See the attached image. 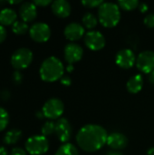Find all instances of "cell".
<instances>
[{
	"label": "cell",
	"instance_id": "obj_1",
	"mask_svg": "<svg viewBox=\"0 0 154 155\" xmlns=\"http://www.w3.org/2000/svg\"><path fill=\"white\" fill-rule=\"evenodd\" d=\"M106 130L98 124H87L82 127L76 134L79 147L88 153L99 151L107 142Z\"/></svg>",
	"mask_w": 154,
	"mask_h": 155
},
{
	"label": "cell",
	"instance_id": "obj_2",
	"mask_svg": "<svg viewBox=\"0 0 154 155\" xmlns=\"http://www.w3.org/2000/svg\"><path fill=\"white\" fill-rule=\"evenodd\" d=\"M64 67L63 63L55 56H50L43 61L40 66V77L43 81L53 83L64 76Z\"/></svg>",
	"mask_w": 154,
	"mask_h": 155
},
{
	"label": "cell",
	"instance_id": "obj_3",
	"mask_svg": "<svg viewBox=\"0 0 154 155\" xmlns=\"http://www.w3.org/2000/svg\"><path fill=\"white\" fill-rule=\"evenodd\" d=\"M121 19L120 7L117 4L104 2L98 9V20L104 27L112 28L118 25Z\"/></svg>",
	"mask_w": 154,
	"mask_h": 155
},
{
	"label": "cell",
	"instance_id": "obj_4",
	"mask_svg": "<svg viewBox=\"0 0 154 155\" xmlns=\"http://www.w3.org/2000/svg\"><path fill=\"white\" fill-rule=\"evenodd\" d=\"M25 150L31 155H43L49 150V142L43 135H34L25 142Z\"/></svg>",
	"mask_w": 154,
	"mask_h": 155
},
{
	"label": "cell",
	"instance_id": "obj_5",
	"mask_svg": "<svg viewBox=\"0 0 154 155\" xmlns=\"http://www.w3.org/2000/svg\"><path fill=\"white\" fill-rule=\"evenodd\" d=\"M32 61L33 53L30 49L25 47L16 49L11 56V64L16 71L28 67Z\"/></svg>",
	"mask_w": 154,
	"mask_h": 155
},
{
	"label": "cell",
	"instance_id": "obj_6",
	"mask_svg": "<svg viewBox=\"0 0 154 155\" xmlns=\"http://www.w3.org/2000/svg\"><path fill=\"white\" fill-rule=\"evenodd\" d=\"M64 110V105L60 99L57 98H51L45 102L42 108V112L44 117L50 120L60 119Z\"/></svg>",
	"mask_w": 154,
	"mask_h": 155
},
{
	"label": "cell",
	"instance_id": "obj_7",
	"mask_svg": "<svg viewBox=\"0 0 154 155\" xmlns=\"http://www.w3.org/2000/svg\"><path fill=\"white\" fill-rule=\"evenodd\" d=\"M31 38L37 43H44L49 40L51 36V29L49 25L43 22H37L29 28Z\"/></svg>",
	"mask_w": 154,
	"mask_h": 155
},
{
	"label": "cell",
	"instance_id": "obj_8",
	"mask_svg": "<svg viewBox=\"0 0 154 155\" xmlns=\"http://www.w3.org/2000/svg\"><path fill=\"white\" fill-rule=\"evenodd\" d=\"M137 68L144 74H151L154 70V52L147 50L142 52L136 57Z\"/></svg>",
	"mask_w": 154,
	"mask_h": 155
},
{
	"label": "cell",
	"instance_id": "obj_9",
	"mask_svg": "<svg viewBox=\"0 0 154 155\" xmlns=\"http://www.w3.org/2000/svg\"><path fill=\"white\" fill-rule=\"evenodd\" d=\"M55 134L63 143H68L73 135V128L66 118H60L55 123Z\"/></svg>",
	"mask_w": 154,
	"mask_h": 155
},
{
	"label": "cell",
	"instance_id": "obj_10",
	"mask_svg": "<svg viewBox=\"0 0 154 155\" xmlns=\"http://www.w3.org/2000/svg\"><path fill=\"white\" fill-rule=\"evenodd\" d=\"M84 43L89 49L93 51H99L104 47L105 38L101 32L92 30L84 35Z\"/></svg>",
	"mask_w": 154,
	"mask_h": 155
},
{
	"label": "cell",
	"instance_id": "obj_11",
	"mask_svg": "<svg viewBox=\"0 0 154 155\" xmlns=\"http://www.w3.org/2000/svg\"><path fill=\"white\" fill-rule=\"evenodd\" d=\"M116 64L123 69H130L136 64V57L131 49L120 50L115 57Z\"/></svg>",
	"mask_w": 154,
	"mask_h": 155
},
{
	"label": "cell",
	"instance_id": "obj_12",
	"mask_svg": "<svg viewBox=\"0 0 154 155\" xmlns=\"http://www.w3.org/2000/svg\"><path fill=\"white\" fill-rule=\"evenodd\" d=\"M84 50L81 45L75 43H70L64 47V59L69 64L80 61L83 57Z\"/></svg>",
	"mask_w": 154,
	"mask_h": 155
},
{
	"label": "cell",
	"instance_id": "obj_13",
	"mask_svg": "<svg viewBox=\"0 0 154 155\" xmlns=\"http://www.w3.org/2000/svg\"><path fill=\"white\" fill-rule=\"evenodd\" d=\"M64 34L69 41H77L84 35V28L79 23H70L65 26Z\"/></svg>",
	"mask_w": 154,
	"mask_h": 155
},
{
	"label": "cell",
	"instance_id": "obj_14",
	"mask_svg": "<svg viewBox=\"0 0 154 155\" xmlns=\"http://www.w3.org/2000/svg\"><path fill=\"white\" fill-rule=\"evenodd\" d=\"M107 145L114 151L123 150L128 145L127 137L121 133H112L107 137Z\"/></svg>",
	"mask_w": 154,
	"mask_h": 155
},
{
	"label": "cell",
	"instance_id": "obj_15",
	"mask_svg": "<svg viewBox=\"0 0 154 155\" xmlns=\"http://www.w3.org/2000/svg\"><path fill=\"white\" fill-rule=\"evenodd\" d=\"M19 15L25 23L34 21L37 16L36 5L33 2H24L19 7Z\"/></svg>",
	"mask_w": 154,
	"mask_h": 155
},
{
	"label": "cell",
	"instance_id": "obj_16",
	"mask_svg": "<svg viewBox=\"0 0 154 155\" xmlns=\"http://www.w3.org/2000/svg\"><path fill=\"white\" fill-rule=\"evenodd\" d=\"M52 11L56 16L60 18H65L70 15L72 8L68 1L55 0L52 3Z\"/></svg>",
	"mask_w": 154,
	"mask_h": 155
},
{
	"label": "cell",
	"instance_id": "obj_17",
	"mask_svg": "<svg viewBox=\"0 0 154 155\" xmlns=\"http://www.w3.org/2000/svg\"><path fill=\"white\" fill-rule=\"evenodd\" d=\"M17 15L15 11L12 8H3L0 11V25H13V24L16 21Z\"/></svg>",
	"mask_w": 154,
	"mask_h": 155
},
{
	"label": "cell",
	"instance_id": "obj_18",
	"mask_svg": "<svg viewBox=\"0 0 154 155\" xmlns=\"http://www.w3.org/2000/svg\"><path fill=\"white\" fill-rule=\"evenodd\" d=\"M143 86V78L141 74H135L132 76L126 84L127 90L131 94H137L139 93Z\"/></svg>",
	"mask_w": 154,
	"mask_h": 155
},
{
	"label": "cell",
	"instance_id": "obj_19",
	"mask_svg": "<svg viewBox=\"0 0 154 155\" xmlns=\"http://www.w3.org/2000/svg\"><path fill=\"white\" fill-rule=\"evenodd\" d=\"M22 137V132L19 129H11L4 136L3 142L7 145H14L19 142Z\"/></svg>",
	"mask_w": 154,
	"mask_h": 155
},
{
	"label": "cell",
	"instance_id": "obj_20",
	"mask_svg": "<svg viewBox=\"0 0 154 155\" xmlns=\"http://www.w3.org/2000/svg\"><path fill=\"white\" fill-rule=\"evenodd\" d=\"M54 155H79V153L76 147L68 143L61 145Z\"/></svg>",
	"mask_w": 154,
	"mask_h": 155
},
{
	"label": "cell",
	"instance_id": "obj_21",
	"mask_svg": "<svg viewBox=\"0 0 154 155\" xmlns=\"http://www.w3.org/2000/svg\"><path fill=\"white\" fill-rule=\"evenodd\" d=\"M83 24L87 28V29H90L92 31V29H93L97 24H98V19L97 17L92 14V13H86L84 16H83Z\"/></svg>",
	"mask_w": 154,
	"mask_h": 155
},
{
	"label": "cell",
	"instance_id": "obj_22",
	"mask_svg": "<svg viewBox=\"0 0 154 155\" xmlns=\"http://www.w3.org/2000/svg\"><path fill=\"white\" fill-rule=\"evenodd\" d=\"M29 30L27 23L23 20H16L12 25V31L15 35H25Z\"/></svg>",
	"mask_w": 154,
	"mask_h": 155
},
{
	"label": "cell",
	"instance_id": "obj_23",
	"mask_svg": "<svg viewBox=\"0 0 154 155\" xmlns=\"http://www.w3.org/2000/svg\"><path fill=\"white\" fill-rule=\"evenodd\" d=\"M140 3L138 0H121L118 1V5L123 10L132 11L139 6Z\"/></svg>",
	"mask_w": 154,
	"mask_h": 155
},
{
	"label": "cell",
	"instance_id": "obj_24",
	"mask_svg": "<svg viewBox=\"0 0 154 155\" xmlns=\"http://www.w3.org/2000/svg\"><path fill=\"white\" fill-rule=\"evenodd\" d=\"M41 133H42V135L44 137L54 134L55 133V123H54L52 121L45 122L41 128Z\"/></svg>",
	"mask_w": 154,
	"mask_h": 155
},
{
	"label": "cell",
	"instance_id": "obj_25",
	"mask_svg": "<svg viewBox=\"0 0 154 155\" xmlns=\"http://www.w3.org/2000/svg\"><path fill=\"white\" fill-rule=\"evenodd\" d=\"M9 123V114L5 109L0 107V132L4 131Z\"/></svg>",
	"mask_w": 154,
	"mask_h": 155
},
{
	"label": "cell",
	"instance_id": "obj_26",
	"mask_svg": "<svg viewBox=\"0 0 154 155\" xmlns=\"http://www.w3.org/2000/svg\"><path fill=\"white\" fill-rule=\"evenodd\" d=\"M104 2L103 0H84L82 1V4L85 7L89 8H94V7H100L101 5H103Z\"/></svg>",
	"mask_w": 154,
	"mask_h": 155
},
{
	"label": "cell",
	"instance_id": "obj_27",
	"mask_svg": "<svg viewBox=\"0 0 154 155\" xmlns=\"http://www.w3.org/2000/svg\"><path fill=\"white\" fill-rule=\"evenodd\" d=\"M144 25L149 28H154V14H150L144 17Z\"/></svg>",
	"mask_w": 154,
	"mask_h": 155
},
{
	"label": "cell",
	"instance_id": "obj_28",
	"mask_svg": "<svg viewBox=\"0 0 154 155\" xmlns=\"http://www.w3.org/2000/svg\"><path fill=\"white\" fill-rule=\"evenodd\" d=\"M12 79H13V82L15 84H20L23 81V74L20 71H15L13 73V75H12Z\"/></svg>",
	"mask_w": 154,
	"mask_h": 155
},
{
	"label": "cell",
	"instance_id": "obj_29",
	"mask_svg": "<svg viewBox=\"0 0 154 155\" xmlns=\"http://www.w3.org/2000/svg\"><path fill=\"white\" fill-rule=\"evenodd\" d=\"M33 3H34L36 6L44 7V6L49 5L52 4L53 2H52L51 0H34V1H33Z\"/></svg>",
	"mask_w": 154,
	"mask_h": 155
},
{
	"label": "cell",
	"instance_id": "obj_30",
	"mask_svg": "<svg viewBox=\"0 0 154 155\" xmlns=\"http://www.w3.org/2000/svg\"><path fill=\"white\" fill-rule=\"evenodd\" d=\"M9 155H26V153L25 150H23L22 148L19 147H15L11 150Z\"/></svg>",
	"mask_w": 154,
	"mask_h": 155
},
{
	"label": "cell",
	"instance_id": "obj_31",
	"mask_svg": "<svg viewBox=\"0 0 154 155\" xmlns=\"http://www.w3.org/2000/svg\"><path fill=\"white\" fill-rule=\"evenodd\" d=\"M60 82L64 86H70L72 84V80L68 75H64L60 79Z\"/></svg>",
	"mask_w": 154,
	"mask_h": 155
},
{
	"label": "cell",
	"instance_id": "obj_32",
	"mask_svg": "<svg viewBox=\"0 0 154 155\" xmlns=\"http://www.w3.org/2000/svg\"><path fill=\"white\" fill-rule=\"evenodd\" d=\"M0 98L4 101H6L10 98V93L7 89H3L0 92Z\"/></svg>",
	"mask_w": 154,
	"mask_h": 155
},
{
	"label": "cell",
	"instance_id": "obj_33",
	"mask_svg": "<svg viewBox=\"0 0 154 155\" xmlns=\"http://www.w3.org/2000/svg\"><path fill=\"white\" fill-rule=\"evenodd\" d=\"M6 37V30L3 25H0V44H2Z\"/></svg>",
	"mask_w": 154,
	"mask_h": 155
},
{
	"label": "cell",
	"instance_id": "obj_34",
	"mask_svg": "<svg viewBox=\"0 0 154 155\" xmlns=\"http://www.w3.org/2000/svg\"><path fill=\"white\" fill-rule=\"evenodd\" d=\"M139 10L141 13H146L148 11V5L146 3H141L139 5Z\"/></svg>",
	"mask_w": 154,
	"mask_h": 155
},
{
	"label": "cell",
	"instance_id": "obj_35",
	"mask_svg": "<svg viewBox=\"0 0 154 155\" xmlns=\"http://www.w3.org/2000/svg\"><path fill=\"white\" fill-rule=\"evenodd\" d=\"M106 155H123V153H121V152H118V151H110V152H108Z\"/></svg>",
	"mask_w": 154,
	"mask_h": 155
},
{
	"label": "cell",
	"instance_id": "obj_36",
	"mask_svg": "<svg viewBox=\"0 0 154 155\" xmlns=\"http://www.w3.org/2000/svg\"><path fill=\"white\" fill-rule=\"evenodd\" d=\"M0 155H9V154H8V153H7V151H6V149H5V147L0 146Z\"/></svg>",
	"mask_w": 154,
	"mask_h": 155
},
{
	"label": "cell",
	"instance_id": "obj_37",
	"mask_svg": "<svg viewBox=\"0 0 154 155\" xmlns=\"http://www.w3.org/2000/svg\"><path fill=\"white\" fill-rule=\"evenodd\" d=\"M149 80L152 84H154V70L149 74Z\"/></svg>",
	"mask_w": 154,
	"mask_h": 155
},
{
	"label": "cell",
	"instance_id": "obj_38",
	"mask_svg": "<svg viewBox=\"0 0 154 155\" xmlns=\"http://www.w3.org/2000/svg\"><path fill=\"white\" fill-rule=\"evenodd\" d=\"M36 117H37L38 119H43V118L44 117V114H43L42 111H38V112L36 113Z\"/></svg>",
	"mask_w": 154,
	"mask_h": 155
},
{
	"label": "cell",
	"instance_id": "obj_39",
	"mask_svg": "<svg viewBox=\"0 0 154 155\" xmlns=\"http://www.w3.org/2000/svg\"><path fill=\"white\" fill-rule=\"evenodd\" d=\"M74 65L73 64H68L67 65V67H66V71L68 72V73H71V72H73L74 71Z\"/></svg>",
	"mask_w": 154,
	"mask_h": 155
},
{
	"label": "cell",
	"instance_id": "obj_40",
	"mask_svg": "<svg viewBox=\"0 0 154 155\" xmlns=\"http://www.w3.org/2000/svg\"><path fill=\"white\" fill-rule=\"evenodd\" d=\"M7 4H11V5H15V4H20L21 3V0H15V1H7L6 2Z\"/></svg>",
	"mask_w": 154,
	"mask_h": 155
},
{
	"label": "cell",
	"instance_id": "obj_41",
	"mask_svg": "<svg viewBox=\"0 0 154 155\" xmlns=\"http://www.w3.org/2000/svg\"><path fill=\"white\" fill-rule=\"evenodd\" d=\"M147 154L154 155V147H152V148H150V149L148 150V153H147Z\"/></svg>",
	"mask_w": 154,
	"mask_h": 155
},
{
	"label": "cell",
	"instance_id": "obj_42",
	"mask_svg": "<svg viewBox=\"0 0 154 155\" xmlns=\"http://www.w3.org/2000/svg\"><path fill=\"white\" fill-rule=\"evenodd\" d=\"M5 3H6L5 1H2V0H0V6H2V5H5Z\"/></svg>",
	"mask_w": 154,
	"mask_h": 155
}]
</instances>
